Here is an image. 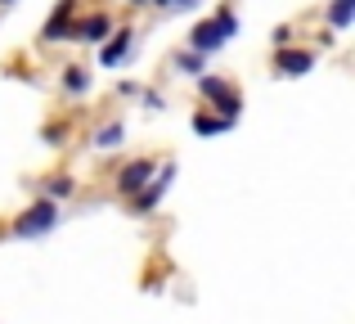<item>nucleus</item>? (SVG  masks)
<instances>
[{
  "mask_svg": "<svg viewBox=\"0 0 355 324\" xmlns=\"http://www.w3.org/2000/svg\"><path fill=\"white\" fill-rule=\"evenodd\" d=\"M234 32H239V18H234V9L225 5V9H216V18H207V23H198L189 32V50L193 54H216Z\"/></svg>",
  "mask_w": 355,
  "mask_h": 324,
  "instance_id": "f257e3e1",
  "label": "nucleus"
},
{
  "mask_svg": "<svg viewBox=\"0 0 355 324\" xmlns=\"http://www.w3.org/2000/svg\"><path fill=\"white\" fill-rule=\"evenodd\" d=\"M54 225H59V207H54V198H41L18 216L14 230H18V239H41V235H50Z\"/></svg>",
  "mask_w": 355,
  "mask_h": 324,
  "instance_id": "f03ea898",
  "label": "nucleus"
},
{
  "mask_svg": "<svg viewBox=\"0 0 355 324\" xmlns=\"http://www.w3.org/2000/svg\"><path fill=\"white\" fill-rule=\"evenodd\" d=\"M171 180H175V162L171 167H162V171H153L144 180V189L135 194V216H144V212H153L157 203H162V194L171 189Z\"/></svg>",
  "mask_w": 355,
  "mask_h": 324,
  "instance_id": "7ed1b4c3",
  "label": "nucleus"
},
{
  "mask_svg": "<svg viewBox=\"0 0 355 324\" xmlns=\"http://www.w3.org/2000/svg\"><path fill=\"white\" fill-rule=\"evenodd\" d=\"M198 90L211 99V108H220L225 117H239L243 99H239V90L230 86V81H220V77H198Z\"/></svg>",
  "mask_w": 355,
  "mask_h": 324,
  "instance_id": "20e7f679",
  "label": "nucleus"
},
{
  "mask_svg": "<svg viewBox=\"0 0 355 324\" xmlns=\"http://www.w3.org/2000/svg\"><path fill=\"white\" fill-rule=\"evenodd\" d=\"M311 68H315L311 50H288V45H279V54H275V72L279 77H306Z\"/></svg>",
  "mask_w": 355,
  "mask_h": 324,
  "instance_id": "39448f33",
  "label": "nucleus"
},
{
  "mask_svg": "<svg viewBox=\"0 0 355 324\" xmlns=\"http://www.w3.org/2000/svg\"><path fill=\"white\" fill-rule=\"evenodd\" d=\"M72 14H77V5H72V0H59L50 23L41 27V41H63V36H72Z\"/></svg>",
  "mask_w": 355,
  "mask_h": 324,
  "instance_id": "423d86ee",
  "label": "nucleus"
},
{
  "mask_svg": "<svg viewBox=\"0 0 355 324\" xmlns=\"http://www.w3.org/2000/svg\"><path fill=\"white\" fill-rule=\"evenodd\" d=\"M130 45H135V32H130V27H121V32L108 36L104 50H99V63H104V68H117V63L130 54Z\"/></svg>",
  "mask_w": 355,
  "mask_h": 324,
  "instance_id": "0eeeda50",
  "label": "nucleus"
},
{
  "mask_svg": "<svg viewBox=\"0 0 355 324\" xmlns=\"http://www.w3.org/2000/svg\"><path fill=\"white\" fill-rule=\"evenodd\" d=\"M148 176H153V162H148V158H139V162L121 167V176H117V189H121V194H130V198H135V194L144 189V180H148Z\"/></svg>",
  "mask_w": 355,
  "mask_h": 324,
  "instance_id": "6e6552de",
  "label": "nucleus"
},
{
  "mask_svg": "<svg viewBox=\"0 0 355 324\" xmlns=\"http://www.w3.org/2000/svg\"><path fill=\"white\" fill-rule=\"evenodd\" d=\"M108 32H113L108 14H90V18H81V23H72V41H104Z\"/></svg>",
  "mask_w": 355,
  "mask_h": 324,
  "instance_id": "1a4fd4ad",
  "label": "nucleus"
},
{
  "mask_svg": "<svg viewBox=\"0 0 355 324\" xmlns=\"http://www.w3.org/2000/svg\"><path fill=\"white\" fill-rule=\"evenodd\" d=\"M234 122H239V117H225V113H220V117L198 113V117H193V131H198V135H225V131H234Z\"/></svg>",
  "mask_w": 355,
  "mask_h": 324,
  "instance_id": "9d476101",
  "label": "nucleus"
},
{
  "mask_svg": "<svg viewBox=\"0 0 355 324\" xmlns=\"http://www.w3.org/2000/svg\"><path fill=\"white\" fill-rule=\"evenodd\" d=\"M63 90H72V95H86V90H90V72H86V68H63Z\"/></svg>",
  "mask_w": 355,
  "mask_h": 324,
  "instance_id": "9b49d317",
  "label": "nucleus"
},
{
  "mask_svg": "<svg viewBox=\"0 0 355 324\" xmlns=\"http://www.w3.org/2000/svg\"><path fill=\"white\" fill-rule=\"evenodd\" d=\"M329 18H333V27H351V18H355V0H333Z\"/></svg>",
  "mask_w": 355,
  "mask_h": 324,
  "instance_id": "f8f14e48",
  "label": "nucleus"
},
{
  "mask_svg": "<svg viewBox=\"0 0 355 324\" xmlns=\"http://www.w3.org/2000/svg\"><path fill=\"white\" fill-rule=\"evenodd\" d=\"M121 135H126V131H121L117 122H113V126H104V131L95 135V149H117V144H121Z\"/></svg>",
  "mask_w": 355,
  "mask_h": 324,
  "instance_id": "ddd939ff",
  "label": "nucleus"
},
{
  "mask_svg": "<svg viewBox=\"0 0 355 324\" xmlns=\"http://www.w3.org/2000/svg\"><path fill=\"white\" fill-rule=\"evenodd\" d=\"M72 189H77V185H72L68 176H50V185H45V194H50V198H72Z\"/></svg>",
  "mask_w": 355,
  "mask_h": 324,
  "instance_id": "4468645a",
  "label": "nucleus"
},
{
  "mask_svg": "<svg viewBox=\"0 0 355 324\" xmlns=\"http://www.w3.org/2000/svg\"><path fill=\"white\" fill-rule=\"evenodd\" d=\"M175 68H180V72H193V77H198V72H202V54H180V59H175Z\"/></svg>",
  "mask_w": 355,
  "mask_h": 324,
  "instance_id": "2eb2a0df",
  "label": "nucleus"
},
{
  "mask_svg": "<svg viewBox=\"0 0 355 324\" xmlns=\"http://www.w3.org/2000/svg\"><path fill=\"white\" fill-rule=\"evenodd\" d=\"M288 41H293V27H288V23L275 27V45H288Z\"/></svg>",
  "mask_w": 355,
  "mask_h": 324,
  "instance_id": "dca6fc26",
  "label": "nucleus"
},
{
  "mask_svg": "<svg viewBox=\"0 0 355 324\" xmlns=\"http://www.w3.org/2000/svg\"><path fill=\"white\" fill-rule=\"evenodd\" d=\"M166 5H175V9H193L198 0H166Z\"/></svg>",
  "mask_w": 355,
  "mask_h": 324,
  "instance_id": "f3484780",
  "label": "nucleus"
},
{
  "mask_svg": "<svg viewBox=\"0 0 355 324\" xmlns=\"http://www.w3.org/2000/svg\"><path fill=\"white\" fill-rule=\"evenodd\" d=\"M0 5H14V0H0Z\"/></svg>",
  "mask_w": 355,
  "mask_h": 324,
  "instance_id": "a211bd4d",
  "label": "nucleus"
},
{
  "mask_svg": "<svg viewBox=\"0 0 355 324\" xmlns=\"http://www.w3.org/2000/svg\"><path fill=\"white\" fill-rule=\"evenodd\" d=\"M130 5H139V0H130Z\"/></svg>",
  "mask_w": 355,
  "mask_h": 324,
  "instance_id": "6ab92c4d",
  "label": "nucleus"
}]
</instances>
